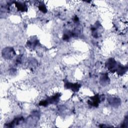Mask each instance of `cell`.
Masks as SVG:
<instances>
[{
    "label": "cell",
    "mask_w": 128,
    "mask_h": 128,
    "mask_svg": "<svg viewBox=\"0 0 128 128\" xmlns=\"http://www.w3.org/2000/svg\"><path fill=\"white\" fill-rule=\"evenodd\" d=\"M90 105L94 107H98L99 103L100 102V98L97 95L92 98V101L89 102Z\"/></svg>",
    "instance_id": "obj_1"
},
{
    "label": "cell",
    "mask_w": 128,
    "mask_h": 128,
    "mask_svg": "<svg viewBox=\"0 0 128 128\" xmlns=\"http://www.w3.org/2000/svg\"><path fill=\"white\" fill-rule=\"evenodd\" d=\"M66 85L68 86L67 88H68L69 89L71 88L72 90L75 91H78V90L79 89V88H80V85L78 84H73L68 83V84H66Z\"/></svg>",
    "instance_id": "obj_2"
},
{
    "label": "cell",
    "mask_w": 128,
    "mask_h": 128,
    "mask_svg": "<svg viewBox=\"0 0 128 128\" xmlns=\"http://www.w3.org/2000/svg\"><path fill=\"white\" fill-rule=\"evenodd\" d=\"M16 6L17 7L18 9L21 11H25L26 9H27V7L25 4L20 3H16Z\"/></svg>",
    "instance_id": "obj_3"
},
{
    "label": "cell",
    "mask_w": 128,
    "mask_h": 128,
    "mask_svg": "<svg viewBox=\"0 0 128 128\" xmlns=\"http://www.w3.org/2000/svg\"><path fill=\"white\" fill-rule=\"evenodd\" d=\"M39 9L41 11H42L43 12H47V9H46V8L45 7V5H41V6H39Z\"/></svg>",
    "instance_id": "obj_4"
}]
</instances>
